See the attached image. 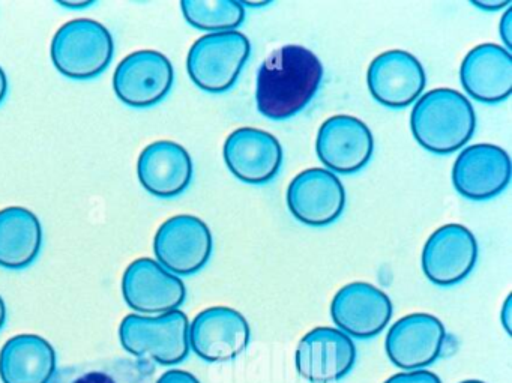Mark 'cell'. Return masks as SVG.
Returning <instances> with one entry per match:
<instances>
[{"label": "cell", "mask_w": 512, "mask_h": 383, "mask_svg": "<svg viewBox=\"0 0 512 383\" xmlns=\"http://www.w3.org/2000/svg\"><path fill=\"white\" fill-rule=\"evenodd\" d=\"M322 82V62L311 50L296 44L280 47L257 71V110L271 121L295 118L313 101Z\"/></svg>", "instance_id": "obj_1"}, {"label": "cell", "mask_w": 512, "mask_h": 383, "mask_svg": "<svg viewBox=\"0 0 512 383\" xmlns=\"http://www.w3.org/2000/svg\"><path fill=\"white\" fill-rule=\"evenodd\" d=\"M410 130L425 151L436 155L455 154L475 134V109L454 89H433L413 106Z\"/></svg>", "instance_id": "obj_2"}, {"label": "cell", "mask_w": 512, "mask_h": 383, "mask_svg": "<svg viewBox=\"0 0 512 383\" xmlns=\"http://www.w3.org/2000/svg\"><path fill=\"white\" fill-rule=\"evenodd\" d=\"M56 70L67 79L86 82L97 79L112 64L115 41L103 23L77 19L65 23L50 44Z\"/></svg>", "instance_id": "obj_3"}, {"label": "cell", "mask_w": 512, "mask_h": 383, "mask_svg": "<svg viewBox=\"0 0 512 383\" xmlns=\"http://www.w3.org/2000/svg\"><path fill=\"white\" fill-rule=\"evenodd\" d=\"M190 320L184 311L160 316L130 314L119 326L122 347L134 358L152 364H181L190 355Z\"/></svg>", "instance_id": "obj_4"}, {"label": "cell", "mask_w": 512, "mask_h": 383, "mask_svg": "<svg viewBox=\"0 0 512 383\" xmlns=\"http://www.w3.org/2000/svg\"><path fill=\"white\" fill-rule=\"evenodd\" d=\"M250 55V40L241 32L203 35L188 52V76L203 92L226 94L238 82Z\"/></svg>", "instance_id": "obj_5"}, {"label": "cell", "mask_w": 512, "mask_h": 383, "mask_svg": "<svg viewBox=\"0 0 512 383\" xmlns=\"http://www.w3.org/2000/svg\"><path fill=\"white\" fill-rule=\"evenodd\" d=\"M214 239L205 221L194 215H176L161 224L154 239L157 262L176 277H190L208 265Z\"/></svg>", "instance_id": "obj_6"}, {"label": "cell", "mask_w": 512, "mask_h": 383, "mask_svg": "<svg viewBox=\"0 0 512 383\" xmlns=\"http://www.w3.org/2000/svg\"><path fill=\"white\" fill-rule=\"evenodd\" d=\"M175 83L172 62L155 50H139L122 59L113 74L116 97L133 109H149L166 100Z\"/></svg>", "instance_id": "obj_7"}, {"label": "cell", "mask_w": 512, "mask_h": 383, "mask_svg": "<svg viewBox=\"0 0 512 383\" xmlns=\"http://www.w3.org/2000/svg\"><path fill=\"white\" fill-rule=\"evenodd\" d=\"M358 358L355 341L340 329L319 326L296 346L295 367L307 383H337L353 370Z\"/></svg>", "instance_id": "obj_8"}, {"label": "cell", "mask_w": 512, "mask_h": 383, "mask_svg": "<svg viewBox=\"0 0 512 383\" xmlns=\"http://www.w3.org/2000/svg\"><path fill=\"white\" fill-rule=\"evenodd\" d=\"M190 349L203 361L221 364L238 359L250 346L251 328L235 308L211 307L190 322Z\"/></svg>", "instance_id": "obj_9"}, {"label": "cell", "mask_w": 512, "mask_h": 383, "mask_svg": "<svg viewBox=\"0 0 512 383\" xmlns=\"http://www.w3.org/2000/svg\"><path fill=\"white\" fill-rule=\"evenodd\" d=\"M446 329L433 314L413 313L398 319L385 338L389 361L403 371L427 370L442 356Z\"/></svg>", "instance_id": "obj_10"}, {"label": "cell", "mask_w": 512, "mask_h": 383, "mask_svg": "<svg viewBox=\"0 0 512 383\" xmlns=\"http://www.w3.org/2000/svg\"><path fill=\"white\" fill-rule=\"evenodd\" d=\"M122 295L131 310L142 316H160L179 310L187 298V289L181 278L157 260L142 257L125 269Z\"/></svg>", "instance_id": "obj_11"}, {"label": "cell", "mask_w": 512, "mask_h": 383, "mask_svg": "<svg viewBox=\"0 0 512 383\" xmlns=\"http://www.w3.org/2000/svg\"><path fill=\"white\" fill-rule=\"evenodd\" d=\"M394 314L391 298L379 287L364 281L341 287L331 302L337 329L352 340H370L385 331Z\"/></svg>", "instance_id": "obj_12"}, {"label": "cell", "mask_w": 512, "mask_h": 383, "mask_svg": "<svg viewBox=\"0 0 512 383\" xmlns=\"http://www.w3.org/2000/svg\"><path fill=\"white\" fill-rule=\"evenodd\" d=\"M316 152L320 163L334 175H355L373 158V133L355 116H332L319 128Z\"/></svg>", "instance_id": "obj_13"}, {"label": "cell", "mask_w": 512, "mask_h": 383, "mask_svg": "<svg viewBox=\"0 0 512 383\" xmlns=\"http://www.w3.org/2000/svg\"><path fill=\"white\" fill-rule=\"evenodd\" d=\"M511 158L490 143L464 148L452 167V184L464 199L487 202L500 196L511 182Z\"/></svg>", "instance_id": "obj_14"}, {"label": "cell", "mask_w": 512, "mask_h": 383, "mask_svg": "<svg viewBox=\"0 0 512 383\" xmlns=\"http://www.w3.org/2000/svg\"><path fill=\"white\" fill-rule=\"evenodd\" d=\"M478 262L475 235L461 224H445L425 242L422 271L428 281L440 287H452L466 280Z\"/></svg>", "instance_id": "obj_15"}, {"label": "cell", "mask_w": 512, "mask_h": 383, "mask_svg": "<svg viewBox=\"0 0 512 383\" xmlns=\"http://www.w3.org/2000/svg\"><path fill=\"white\" fill-rule=\"evenodd\" d=\"M290 214L310 227H326L346 208V190L337 175L320 167L299 173L287 188Z\"/></svg>", "instance_id": "obj_16"}, {"label": "cell", "mask_w": 512, "mask_h": 383, "mask_svg": "<svg viewBox=\"0 0 512 383\" xmlns=\"http://www.w3.org/2000/svg\"><path fill=\"white\" fill-rule=\"evenodd\" d=\"M371 97L386 109L412 106L427 85L421 62L404 50H389L373 59L367 71Z\"/></svg>", "instance_id": "obj_17"}, {"label": "cell", "mask_w": 512, "mask_h": 383, "mask_svg": "<svg viewBox=\"0 0 512 383\" xmlns=\"http://www.w3.org/2000/svg\"><path fill=\"white\" fill-rule=\"evenodd\" d=\"M224 163L244 184L265 185L283 166L284 154L277 137L259 128H238L223 148Z\"/></svg>", "instance_id": "obj_18"}, {"label": "cell", "mask_w": 512, "mask_h": 383, "mask_svg": "<svg viewBox=\"0 0 512 383\" xmlns=\"http://www.w3.org/2000/svg\"><path fill=\"white\" fill-rule=\"evenodd\" d=\"M460 80L466 94L478 103H503L512 92L511 52L497 44L476 46L463 59Z\"/></svg>", "instance_id": "obj_19"}, {"label": "cell", "mask_w": 512, "mask_h": 383, "mask_svg": "<svg viewBox=\"0 0 512 383\" xmlns=\"http://www.w3.org/2000/svg\"><path fill=\"white\" fill-rule=\"evenodd\" d=\"M137 176L152 196L175 199L185 193L193 181V160L184 146L160 140L143 149L137 161Z\"/></svg>", "instance_id": "obj_20"}, {"label": "cell", "mask_w": 512, "mask_h": 383, "mask_svg": "<svg viewBox=\"0 0 512 383\" xmlns=\"http://www.w3.org/2000/svg\"><path fill=\"white\" fill-rule=\"evenodd\" d=\"M56 370L55 349L40 335H16L0 350V379L4 383H50Z\"/></svg>", "instance_id": "obj_21"}, {"label": "cell", "mask_w": 512, "mask_h": 383, "mask_svg": "<svg viewBox=\"0 0 512 383\" xmlns=\"http://www.w3.org/2000/svg\"><path fill=\"white\" fill-rule=\"evenodd\" d=\"M43 227L34 212L23 206L0 211V268L22 271L38 259Z\"/></svg>", "instance_id": "obj_22"}, {"label": "cell", "mask_w": 512, "mask_h": 383, "mask_svg": "<svg viewBox=\"0 0 512 383\" xmlns=\"http://www.w3.org/2000/svg\"><path fill=\"white\" fill-rule=\"evenodd\" d=\"M154 373L143 359H106L59 368L50 383H154Z\"/></svg>", "instance_id": "obj_23"}, {"label": "cell", "mask_w": 512, "mask_h": 383, "mask_svg": "<svg viewBox=\"0 0 512 383\" xmlns=\"http://www.w3.org/2000/svg\"><path fill=\"white\" fill-rule=\"evenodd\" d=\"M181 10L188 25L209 34L236 31L245 20V7L238 0H184Z\"/></svg>", "instance_id": "obj_24"}, {"label": "cell", "mask_w": 512, "mask_h": 383, "mask_svg": "<svg viewBox=\"0 0 512 383\" xmlns=\"http://www.w3.org/2000/svg\"><path fill=\"white\" fill-rule=\"evenodd\" d=\"M383 383H442L440 377L430 370L401 371Z\"/></svg>", "instance_id": "obj_25"}, {"label": "cell", "mask_w": 512, "mask_h": 383, "mask_svg": "<svg viewBox=\"0 0 512 383\" xmlns=\"http://www.w3.org/2000/svg\"><path fill=\"white\" fill-rule=\"evenodd\" d=\"M154 383H200V380L188 371L169 370Z\"/></svg>", "instance_id": "obj_26"}, {"label": "cell", "mask_w": 512, "mask_h": 383, "mask_svg": "<svg viewBox=\"0 0 512 383\" xmlns=\"http://www.w3.org/2000/svg\"><path fill=\"white\" fill-rule=\"evenodd\" d=\"M512 16H511V8L505 11L503 14L502 20H500V37H502L503 44H505V49L508 52H511L512 43H511V35H512Z\"/></svg>", "instance_id": "obj_27"}, {"label": "cell", "mask_w": 512, "mask_h": 383, "mask_svg": "<svg viewBox=\"0 0 512 383\" xmlns=\"http://www.w3.org/2000/svg\"><path fill=\"white\" fill-rule=\"evenodd\" d=\"M500 322H502L503 329L506 334L511 337L512 335V295L509 293L503 302L502 310H500Z\"/></svg>", "instance_id": "obj_28"}, {"label": "cell", "mask_w": 512, "mask_h": 383, "mask_svg": "<svg viewBox=\"0 0 512 383\" xmlns=\"http://www.w3.org/2000/svg\"><path fill=\"white\" fill-rule=\"evenodd\" d=\"M511 0H488V2H472L473 7L479 8L482 11H499L502 8L511 7Z\"/></svg>", "instance_id": "obj_29"}, {"label": "cell", "mask_w": 512, "mask_h": 383, "mask_svg": "<svg viewBox=\"0 0 512 383\" xmlns=\"http://www.w3.org/2000/svg\"><path fill=\"white\" fill-rule=\"evenodd\" d=\"M97 4L95 0H74V2H70V0H59L58 5L59 7L67 8V10H76V11H82V10H88V8H91L92 5Z\"/></svg>", "instance_id": "obj_30"}, {"label": "cell", "mask_w": 512, "mask_h": 383, "mask_svg": "<svg viewBox=\"0 0 512 383\" xmlns=\"http://www.w3.org/2000/svg\"><path fill=\"white\" fill-rule=\"evenodd\" d=\"M8 95V79L4 68L0 67V106L4 103Z\"/></svg>", "instance_id": "obj_31"}, {"label": "cell", "mask_w": 512, "mask_h": 383, "mask_svg": "<svg viewBox=\"0 0 512 383\" xmlns=\"http://www.w3.org/2000/svg\"><path fill=\"white\" fill-rule=\"evenodd\" d=\"M5 322H7V305H5L4 298L0 296V331L4 329Z\"/></svg>", "instance_id": "obj_32"}, {"label": "cell", "mask_w": 512, "mask_h": 383, "mask_svg": "<svg viewBox=\"0 0 512 383\" xmlns=\"http://www.w3.org/2000/svg\"><path fill=\"white\" fill-rule=\"evenodd\" d=\"M244 7H265V5H269V2H260V4H253V2H248V4H242Z\"/></svg>", "instance_id": "obj_33"}, {"label": "cell", "mask_w": 512, "mask_h": 383, "mask_svg": "<svg viewBox=\"0 0 512 383\" xmlns=\"http://www.w3.org/2000/svg\"><path fill=\"white\" fill-rule=\"evenodd\" d=\"M458 383H485V382H482V380L469 379V380H461V382H458Z\"/></svg>", "instance_id": "obj_34"}]
</instances>
